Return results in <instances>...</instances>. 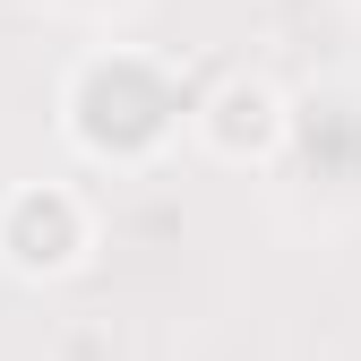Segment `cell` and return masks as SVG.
<instances>
[{
    "label": "cell",
    "mask_w": 361,
    "mask_h": 361,
    "mask_svg": "<svg viewBox=\"0 0 361 361\" xmlns=\"http://www.w3.org/2000/svg\"><path fill=\"white\" fill-rule=\"evenodd\" d=\"M69 129L86 155H112V164H138L155 155V138L172 129V95L147 61H95L69 86Z\"/></svg>",
    "instance_id": "obj_1"
},
{
    "label": "cell",
    "mask_w": 361,
    "mask_h": 361,
    "mask_svg": "<svg viewBox=\"0 0 361 361\" xmlns=\"http://www.w3.org/2000/svg\"><path fill=\"white\" fill-rule=\"evenodd\" d=\"M78 258H86V207L69 190H9L0 198V267L61 276Z\"/></svg>",
    "instance_id": "obj_2"
},
{
    "label": "cell",
    "mask_w": 361,
    "mask_h": 361,
    "mask_svg": "<svg viewBox=\"0 0 361 361\" xmlns=\"http://www.w3.org/2000/svg\"><path fill=\"white\" fill-rule=\"evenodd\" d=\"M284 95L267 78H224L215 95L198 104V138L224 155V164H241V155H276V138H284Z\"/></svg>",
    "instance_id": "obj_3"
}]
</instances>
